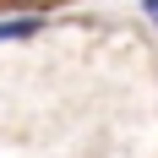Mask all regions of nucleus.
Returning a JSON list of instances; mask_svg holds the SVG:
<instances>
[{"mask_svg": "<svg viewBox=\"0 0 158 158\" xmlns=\"http://www.w3.org/2000/svg\"><path fill=\"white\" fill-rule=\"evenodd\" d=\"M33 33H44V11H16V16L0 22V44H22Z\"/></svg>", "mask_w": 158, "mask_h": 158, "instance_id": "obj_1", "label": "nucleus"}, {"mask_svg": "<svg viewBox=\"0 0 158 158\" xmlns=\"http://www.w3.org/2000/svg\"><path fill=\"white\" fill-rule=\"evenodd\" d=\"M142 16H147V22L158 27V0H142Z\"/></svg>", "mask_w": 158, "mask_h": 158, "instance_id": "obj_2", "label": "nucleus"}, {"mask_svg": "<svg viewBox=\"0 0 158 158\" xmlns=\"http://www.w3.org/2000/svg\"><path fill=\"white\" fill-rule=\"evenodd\" d=\"M6 6H16V11H33V6H38V0H6Z\"/></svg>", "mask_w": 158, "mask_h": 158, "instance_id": "obj_3", "label": "nucleus"}]
</instances>
